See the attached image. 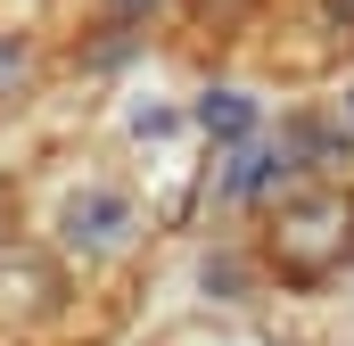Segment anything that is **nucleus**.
<instances>
[{"mask_svg": "<svg viewBox=\"0 0 354 346\" xmlns=\"http://www.w3.org/2000/svg\"><path fill=\"white\" fill-rule=\"evenodd\" d=\"M272 264L297 289H322L338 264H354V198L346 190H305L272 223Z\"/></svg>", "mask_w": 354, "mask_h": 346, "instance_id": "f257e3e1", "label": "nucleus"}, {"mask_svg": "<svg viewBox=\"0 0 354 346\" xmlns=\"http://www.w3.org/2000/svg\"><path fill=\"white\" fill-rule=\"evenodd\" d=\"M25 83V58H8V50H0V91H17Z\"/></svg>", "mask_w": 354, "mask_h": 346, "instance_id": "423d86ee", "label": "nucleus"}, {"mask_svg": "<svg viewBox=\"0 0 354 346\" xmlns=\"http://www.w3.org/2000/svg\"><path fill=\"white\" fill-rule=\"evenodd\" d=\"M198 124H206V132H214V140H239V132H248V124H256V107H248V99H239V91H214V99H206V107H198Z\"/></svg>", "mask_w": 354, "mask_h": 346, "instance_id": "7ed1b4c3", "label": "nucleus"}, {"mask_svg": "<svg viewBox=\"0 0 354 346\" xmlns=\"http://www.w3.org/2000/svg\"><path fill=\"white\" fill-rule=\"evenodd\" d=\"M272 173H280V149H248V157H239V165L223 173V190H231V198H248V190H264Z\"/></svg>", "mask_w": 354, "mask_h": 346, "instance_id": "20e7f679", "label": "nucleus"}, {"mask_svg": "<svg viewBox=\"0 0 354 346\" xmlns=\"http://www.w3.org/2000/svg\"><path fill=\"white\" fill-rule=\"evenodd\" d=\"M124 223H132V206H124L115 190H91V198H75V215H66V231H75L83 248H115Z\"/></svg>", "mask_w": 354, "mask_h": 346, "instance_id": "f03ea898", "label": "nucleus"}, {"mask_svg": "<svg viewBox=\"0 0 354 346\" xmlns=\"http://www.w3.org/2000/svg\"><path fill=\"white\" fill-rule=\"evenodd\" d=\"M322 25H330L338 42H354V0H322Z\"/></svg>", "mask_w": 354, "mask_h": 346, "instance_id": "39448f33", "label": "nucleus"}]
</instances>
